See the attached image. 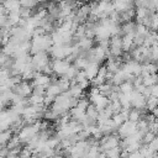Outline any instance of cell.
<instances>
[{
  "label": "cell",
  "instance_id": "29",
  "mask_svg": "<svg viewBox=\"0 0 158 158\" xmlns=\"http://www.w3.org/2000/svg\"><path fill=\"white\" fill-rule=\"evenodd\" d=\"M130 157V153H127L126 151H121L120 153V158H128Z\"/></svg>",
  "mask_w": 158,
  "mask_h": 158
},
{
  "label": "cell",
  "instance_id": "24",
  "mask_svg": "<svg viewBox=\"0 0 158 158\" xmlns=\"http://www.w3.org/2000/svg\"><path fill=\"white\" fill-rule=\"evenodd\" d=\"M154 137H156V135L148 131V132L144 133V136H143V138H142V143H143V144H149V143L154 139Z\"/></svg>",
  "mask_w": 158,
  "mask_h": 158
},
{
  "label": "cell",
  "instance_id": "18",
  "mask_svg": "<svg viewBox=\"0 0 158 158\" xmlns=\"http://www.w3.org/2000/svg\"><path fill=\"white\" fill-rule=\"evenodd\" d=\"M78 69L72 64L70 67H69V69L67 70V73L63 75V78H65V79H68L69 81H72V80H74L75 79V77H77V74H78Z\"/></svg>",
  "mask_w": 158,
  "mask_h": 158
},
{
  "label": "cell",
  "instance_id": "11",
  "mask_svg": "<svg viewBox=\"0 0 158 158\" xmlns=\"http://www.w3.org/2000/svg\"><path fill=\"white\" fill-rule=\"evenodd\" d=\"M141 118H142L141 110H138V109H133V107H132V109H130V111H128V121L137 123Z\"/></svg>",
  "mask_w": 158,
  "mask_h": 158
},
{
  "label": "cell",
  "instance_id": "21",
  "mask_svg": "<svg viewBox=\"0 0 158 158\" xmlns=\"http://www.w3.org/2000/svg\"><path fill=\"white\" fill-rule=\"evenodd\" d=\"M32 95H37V96L44 98V96H46V88H44V86H40V85L33 86V89H32Z\"/></svg>",
  "mask_w": 158,
  "mask_h": 158
},
{
  "label": "cell",
  "instance_id": "33",
  "mask_svg": "<svg viewBox=\"0 0 158 158\" xmlns=\"http://www.w3.org/2000/svg\"><path fill=\"white\" fill-rule=\"evenodd\" d=\"M0 133H1V130H0Z\"/></svg>",
  "mask_w": 158,
  "mask_h": 158
},
{
  "label": "cell",
  "instance_id": "3",
  "mask_svg": "<svg viewBox=\"0 0 158 158\" xmlns=\"http://www.w3.org/2000/svg\"><path fill=\"white\" fill-rule=\"evenodd\" d=\"M136 131H137V123L131 122V121H125V122L117 128V136L120 137V139L127 138L128 136L133 135Z\"/></svg>",
  "mask_w": 158,
  "mask_h": 158
},
{
  "label": "cell",
  "instance_id": "9",
  "mask_svg": "<svg viewBox=\"0 0 158 158\" xmlns=\"http://www.w3.org/2000/svg\"><path fill=\"white\" fill-rule=\"evenodd\" d=\"M133 38H135V35L122 36V51L123 52H130V49L133 46Z\"/></svg>",
  "mask_w": 158,
  "mask_h": 158
},
{
  "label": "cell",
  "instance_id": "16",
  "mask_svg": "<svg viewBox=\"0 0 158 158\" xmlns=\"http://www.w3.org/2000/svg\"><path fill=\"white\" fill-rule=\"evenodd\" d=\"M133 90H135V88H133L132 83H130V81H125V83H122V84L120 85V93H121V94L130 95Z\"/></svg>",
  "mask_w": 158,
  "mask_h": 158
},
{
  "label": "cell",
  "instance_id": "1",
  "mask_svg": "<svg viewBox=\"0 0 158 158\" xmlns=\"http://www.w3.org/2000/svg\"><path fill=\"white\" fill-rule=\"evenodd\" d=\"M49 58L51 57H49V54L47 52H38L37 54L32 56V63H31L32 69L35 72H40L41 73L42 69L51 62Z\"/></svg>",
  "mask_w": 158,
  "mask_h": 158
},
{
  "label": "cell",
  "instance_id": "8",
  "mask_svg": "<svg viewBox=\"0 0 158 158\" xmlns=\"http://www.w3.org/2000/svg\"><path fill=\"white\" fill-rule=\"evenodd\" d=\"M2 6H4L6 14L14 12V11H19V10H20V1H14V0L4 1V2H2Z\"/></svg>",
  "mask_w": 158,
  "mask_h": 158
},
{
  "label": "cell",
  "instance_id": "26",
  "mask_svg": "<svg viewBox=\"0 0 158 158\" xmlns=\"http://www.w3.org/2000/svg\"><path fill=\"white\" fill-rule=\"evenodd\" d=\"M90 84H91V81L86 79V80H84V81H81V83H79L78 85H79V86H80V88H81L83 90H85V89H88V88L90 86Z\"/></svg>",
  "mask_w": 158,
  "mask_h": 158
},
{
  "label": "cell",
  "instance_id": "28",
  "mask_svg": "<svg viewBox=\"0 0 158 158\" xmlns=\"http://www.w3.org/2000/svg\"><path fill=\"white\" fill-rule=\"evenodd\" d=\"M128 158H143L141 154H139V152H133V153H131L130 154V157Z\"/></svg>",
  "mask_w": 158,
  "mask_h": 158
},
{
  "label": "cell",
  "instance_id": "27",
  "mask_svg": "<svg viewBox=\"0 0 158 158\" xmlns=\"http://www.w3.org/2000/svg\"><path fill=\"white\" fill-rule=\"evenodd\" d=\"M7 154H9L7 147H1V148H0V157H1V158H6Z\"/></svg>",
  "mask_w": 158,
  "mask_h": 158
},
{
  "label": "cell",
  "instance_id": "31",
  "mask_svg": "<svg viewBox=\"0 0 158 158\" xmlns=\"http://www.w3.org/2000/svg\"><path fill=\"white\" fill-rule=\"evenodd\" d=\"M153 158H158V152H156V153H153Z\"/></svg>",
  "mask_w": 158,
  "mask_h": 158
},
{
  "label": "cell",
  "instance_id": "17",
  "mask_svg": "<svg viewBox=\"0 0 158 158\" xmlns=\"http://www.w3.org/2000/svg\"><path fill=\"white\" fill-rule=\"evenodd\" d=\"M85 114H86L88 117H90V118H93V120H95V121H96V118H98V116H99V111L96 110V107H95L93 104H89V106H88L86 110H85Z\"/></svg>",
  "mask_w": 158,
  "mask_h": 158
},
{
  "label": "cell",
  "instance_id": "13",
  "mask_svg": "<svg viewBox=\"0 0 158 158\" xmlns=\"http://www.w3.org/2000/svg\"><path fill=\"white\" fill-rule=\"evenodd\" d=\"M20 20H21V17H20L19 11H14V12H9L7 14V22L11 26H17Z\"/></svg>",
  "mask_w": 158,
  "mask_h": 158
},
{
  "label": "cell",
  "instance_id": "4",
  "mask_svg": "<svg viewBox=\"0 0 158 158\" xmlns=\"http://www.w3.org/2000/svg\"><path fill=\"white\" fill-rule=\"evenodd\" d=\"M51 63H52V70H53V73L56 75H58V77H63L67 73V70L69 69V67L72 65L68 62H65L64 59H52Z\"/></svg>",
  "mask_w": 158,
  "mask_h": 158
},
{
  "label": "cell",
  "instance_id": "32",
  "mask_svg": "<svg viewBox=\"0 0 158 158\" xmlns=\"http://www.w3.org/2000/svg\"><path fill=\"white\" fill-rule=\"evenodd\" d=\"M51 158H54V157H51Z\"/></svg>",
  "mask_w": 158,
  "mask_h": 158
},
{
  "label": "cell",
  "instance_id": "19",
  "mask_svg": "<svg viewBox=\"0 0 158 158\" xmlns=\"http://www.w3.org/2000/svg\"><path fill=\"white\" fill-rule=\"evenodd\" d=\"M106 158H120V153H121V149L118 147H115V148H111V149H107L104 152Z\"/></svg>",
  "mask_w": 158,
  "mask_h": 158
},
{
  "label": "cell",
  "instance_id": "30",
  "mask_svg": "<svg viewBox=\"0 0 158 158\" xmlns=\"http://www.w3.org/2000/svg\"><path fill=\"white\" fill-rule=\"evenodd\" d=\"M151 114H152V115L158 120V107H157V109H154L153 111H151Z\"/></svg>",
  "mask_w": 158,
  "mask_h": 158
},
{
  "label": "cell",
  "instance_id": "2",
  "mask_svg": "<svg viewBox=\"0 0 158 158\" xmlns=\"http://www.w3.org/2000/svg\"><path fill=\"white\" fill-rule=\"evenodd\" d=\"M32 89H33V86H32L31 81H23L22 80L20 84L14 85L12 89H11V91L14 94L23 98V99H27V98H30L32 95Z\"/></svg>",
  "mask_w": 158,
  "mask_h": 158
},
{
  "label": "cell",
  "instance_id": "5",
  "mask_svg": "<svg viewBox=\"0 0 158 158\" xmlns=\"http://www.w3.org/2000/svg\"><path fill=\"white\" fill-rule=\"evenodd\" d=\"M130 101L133 109H138V110L146 109V98L142 94H139L137 90H133L130 94Z\"/></svg>",
  "mask_w": 158,
  "mask_h": 158
},
{
  "label": "cell",
  "instance_id": "25",
  "mask_svg": "<svg viewBox=\"0 0 158 158\" xmlns=\"http://www.w3.org/2000/svg\"><path fill=\"white\" fill-rule=\"evenodd\" d=\"M148 148H149L153 153L158 152V137H157V136H156V137H154V139L148 144Z\"/></svg>",
  "mask_w": 158,
  "mask_h": 158
},
{
  "label": "cell",
  "instance_id": "7",
  "mask_svg": "<svg viewBox=\"0 0 158 158\" xmlns=\"http://www.w3.org/2000/svg\"><path fill=\"white\" fill-rule=\"evenodd\" d=\"M136 22L130 21V22H125L121 25V35H135V30H136Z\"/></svg>",
  "mask_w": 158,
  "mask_h": 158
},
{
  "label": "cell",
  "instance_id": "10",
  "mask_svg": "<svg viewBox=\"0 0 158 158\" xmlns=\"http://www.w3.org/2000/svg\"><path fill=\"white\" fill-rule=\"evenodd\" d=\"M14 132L11 130H6V131H1L0 133V146L1 147H6V144L9 143V141L12 138Z\"/></svg>",
  "mask_w": 158,
  "mask_h": 158
},
{
  "label": "cell",
  "instance_id": "12",
  "mask_svg": "<svg viewBox=\"0 0 158 158\" xmlns=\"http://www.w3.org/2000/svg\"><path fill=\"white\" fill-rule=\"evenodd\" d=\"M63 91L60 90V88L57 85V84H49L47 88H46V95H51V96H58L60 95Z\"/></svg>",
  "mask_w": 158,
  "mask_h": 158
},
{
  "label": "cell",
  "instance_id": "20",
  "mask_svg": "<svg viewBox=\"0 0 158 158\" xmlns=\"http://www.w3.org/2000/svg\"><path fill=\"white\" fill-rule=\"evenodd\" d=\"M38 6V2L37 1H33V0H27V1H20V7H23V9H28V10H33L35 7Z\"/></svg>",
  "mask_w": 158,
  "mask_h": 158
},
{
  "label": "cell",
  "instance_id": "23",
  "mask_svg": "<svg viewBox=\"0 0 158 158\" xmlns=\"http://www.w3.org/2000/svg\"><path fill=\"white\" fill-rule=\"evenodd\" d=\"M110 107H111L114 115H115V114H120L121 110H122V106H121V104H120L118 100H116V101H111V102H110Z\"/></svg>",
  "mask_w": 158,
  "mask_h": 158
},
{
  "label": "cell",
  "instance_id": "15",
  "mask_svg": "<svg viewBox=\"0 0 158 158\" xmlns=\"http://www.w3.org/2000/svg\"><path fill=\"white\" fill-rule=\"evenodd\" d=\"M98 89H99V93H100L102 96L109 98V95H110L111 91H112V84H110V83H104V84L100 85Z\"/></svg>",
  "mask_w": 158,
  "mask_h": 158
},
{
  "label": "cell",
  "instance_id": "22",
  "mask_svg": "<svg viewBox=\"0 0 158 158\" xmlns=\"http://www.w3.org/2000/svg\"><path fill=\"white\" fill-rule=\"evenodd\" d=\"M111 120H112V122H114V125L118 128L123 122H125V120H123V117L121 116V114H115V115H112V117H111Z\"/></svg>",
  "mask_w": 158,
  "mask_h": 158
},
{
  "label": "cell",
  "instance_id": "14",
  "mask_svg": "<svg viewBox=\"0 0 158 158\" xmlns=\"http://www.w3.org/2000/svg\"><path fill=\"white\" fill-rule=\"evenodd\" d=\"M157 107H158V98L149 96L148 99H146V109H147V111H153Z\"/></svg>",
  "mask_w": 158,
  "mask_h": 158
},
{
  "label": "cell",
  "instance_id": "6",
  "mask_svg": "<svg viewBox=\"0 0 158 158\" xmlns=\"http://www.w3.org/2000/svg\"><path fill=\"white\" fill-rule=\"evenodd\" d=\"M99 68H100V65L98 64V63H89L88 64V67L84 69V73H85V77H86V79L88 80H94L95 79V77L98 75V72H99Z\"/></svg>",
  "mask_w": 158,
  "mask_h": 158
}]
</instances>
